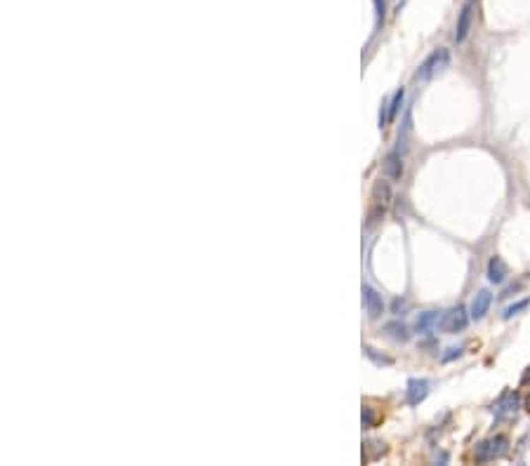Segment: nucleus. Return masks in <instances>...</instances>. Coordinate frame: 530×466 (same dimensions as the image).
<instances>
[{
  "mask_svg": "<svg viewBox=\"0 0 530 466\" xmlns=\"http://www.w3.org/2000/svg\"><path fill=\"white\" fill-rule=\"evenodd\" d=\"M361 419H363V426L365 428H372L375 426V414H372V410L370 407H363V412H361Z\"/></svg>",
  "mask_w": 530,
  "mask_h": 466,
  "instance_id": "nucleus-17",
  "label": "nucleus"
},
{
  "mask_svg": "<svg viewBox=\"0 0 530 466\" xmlns=\"http://www.w3.org/2000/svg\"><path fill=\"white\" fill-rule=\"evenodd\" d=\"M384 175L391 177V179H401V175H403V160H401V153H398V151H391L384 158Z\"/></svg>",
  "mask_w": 530,
  "mask_h": 466,
  "instance_id": "nucleus-10",
  "label": "nucleus"
},
{
  "mask_svg": "<svg viewBox=\"0 0 530 466\" xmlns=\"http://www.w3.org/2000/svg\"><path fill=\"white\" fill-rule=\"evenodd\" d=\"M448 64H450V52H448L446 47L434 49V52L420 64V68L415 71V80H432L439 71L448 68Z\"/></svg>",
  "mask_w": 530,
  "mask_h": 466,
  "instance_id": "nucleus-1",
  "label": "nucleus"
},
{
  "mask_svg": "<svg viewBox=\"0 0 530 466\" xmlns=\"http://www.w3.org/2000/svg\"><path fill=\"white\" fill-rule=\"evenodd\" d=\"M365 356L372 360V363H377V365H394V360L391 358H386V356H379V353H375V349L372 346H365Z\"/></svg>",
  "mask_w": 530,
  "mask_h": 466,
  "instance_id": "nucleus-16",
  "label": "nucleus"
},
{
  "mask_svg": "<svg viewBox=\"0 0 530 466\" xmlns=\"http://www.w3.org/2000/svg\"><path fill=\"white\" fill-rule=\"evenodd\" d=\"M490 304H492V295L488 290H481L476 297L471 300V306H469V316L471 320H483L485 313L490 311Z\"/></svg>",
  "mask_w": 530,
  "mask_h": 466,
  "instance_id": "nucleus-8",
  "label": "nucleus"
},
{
  "mask_svg": "<svg viewBox=\"0 0 530 466\" xmlns=\"http://www.w3.org/2000/svg\"><path fill=\"white\" fill-rule=\"evenodd\" d=\"M528 382H530V368L526 370V375L521 377V384H528Z\"/></svg>",
  "mask_w": 530,
  "mask_h": 466,
  "instance_id": "nucleus-21",
  "label": "nucleus"
},
{
  "mask_svg": "<svg viewBox=\"0 0 530 466\" xmlns=\"http://www.w3.org/2000/svg\"><path fill=\"white\" fill-rule=\"evenodd\" d=\"M375 201L382 205L391 201V184L389 182H382V179H379V182L375 184Z\"/></svg>",
  "mask_w": 530,
  "mask_h": 466,
  "instance_id": "nucleus-14",
  "label": "nucleus"
},
{
  "mask_svg": "<svg viewBox=\"0 0 530 466\" xmlns=\"http://www.w3.org/2000/svg\"><path fill=\"white\" fill-rule=\"evenodd\" d=\"M405 309H408V302L405 300H394V304H391V313L394 316H401Z\"/></svg>",
  "mask_w": 530,
  "mask_h": 466,
  "instance_id": "nucleus-19",
  "label": "nucleus"
},
{
  "mask_svg": "<svg viewBox=\"0 0 530 466\" xmlns=\"http://www.w3.org/2000/svg\"><path fill=\"white\" fill-rule=\"evenodd\" d=\"M528 278H530V273H528Z\"/></svg>",
  "mask_w": 530,
  "mask_h": 466,
  "instance_id": "nucleus-23",
  "label": "nucleus"
},
{
  "mask_svg": "<svg viewBox=\"0 0 530 466\" xmlns=\"http://www.w3.org/2000/svg\"><path fill=\"white\" fill-rule=\"evenodd\" d=\"M474 10H476V3H474V0L464 3V8L460 10L457 26H455V42H457V45H462V42L469 38V31L474 26Z\"/></svg>",
  "mask_w": 530,
  "mask_h": 466,
  "instance_id": "nucleus-4",
  "label": "nucleus"
},
{
  "mask_svg": "<svg viewBox=\"0 0 530 466\" xmlns=\"http://www.w3.org/2000/svg\"><path fill=\"white\" fill-rule=\"evenodd\" d=\"M516 412H519V394H504L502 398L495 403V407H492V414H495L497 421L511 419Z\"/></svg>",
  "mask_w": 530,
  "mask_h": 466,
  "instance_id": "nucleus-7",
  "label": "nucleus"
},
{
  "mask_svg": "<svg viewBox=\"0 0 530 466\" xmlns=\"http://www.w3.org/2000/svg\"><path fill=\"white\" fill-rule=\"evenodd\" d=\"M504 450H507V438H504V436H492L488 440H481V443L476 445V452H474V457H476V462H492V459L502 457Z\"/></svg>",
  "mask_w": 530,
  "mask_h": 466,
  "instance_id": "nucleus-3",
  "label": "nucleus"
},
{
  "mask_svg": "<svg viewBox=\"0 0 530 466\" xmlns=\"http://www.w3.org/2000/svg\"><path fill=\"white\" fill-rule=\"evenodd\" d=\"M504 278H507V264H504L502 257H497L495 254V257H490V262H488V281L500 285V283H504Z\"/></svg>",
  "mask_w": 530,
  "mask_h": 466,
  "instance_id": "nucleus-9",
  "label": "nucleus"
},
{
  "mask_svg": "<svg viewBox=\"0 0 530 466\" xmlns=\"http://www.w3.org/2000/svg\"><path fill=\"white\" fill-rule=\"evenodd\" d=\"M530 306V300H521V302H516V304H511V306H507L504 309V313H502V318L504 320H509V318H514L519 311H523V309H528Z\"/></svg>",
  "mask_w": 530,
  "mask_h": 466,
  "instance_id": "nucleus-15",
  "label": "nucleus"
},
{
  "mask_svg": "<svg viewBox=\"0 0 530 466\" xmlns=\"http://www.w3.org/2000/svg\"><path fill=\"white\" fill-rule=\"evenodd\" d=\"M439 313L441 311H424V313H420V318L415 320V330L420 334L429 332L434 325H439Z\"/></svg>",
  "mask_w": 530,
  "mask_h": 466,
  "instance_id": "nucleus-12",
  "label": "nucleus"
},
{
  "mask_svg": "<svg viewBox=\"0 0 530 466\" xmlns=\"http://www.w3.org/2000/svg\"><path fill=\"white\" fill-rule=\"evenodd\" d=\"M363 304H365V313H368V318L370 320H377V318H382V313H384V300H382V295L372 288V285H363Z\"/></svg>",
  "mask_w": 530,
  "mask_h": 466,
  "instance_id": "nucleus-5",
  "label": "nucleus"
},
{
  "mask_svg": "<svg viewBox=\"0 0 530 466\" xmlns=\"http://www.w3.org/2000/svg\"><path fill=\"white\" fill-rule=\"evenodd\" d=\"M429 389H432L429 379H424V377L408 379V384H405V401H408V405H420V403L429 396Z\"/></svg>",
  "mask_w": 530,
  "mask_h": 466,
  "instance_id": "nucleus-6",
  "label": "nucleus"
},
{
  "mask_svg": "<svg viewBox=\"0 0 530 466\" xmlns=\"http://www.w3.org/2000/svg\"><path fill=\"white\" fill-rule=\"evenodd\" d=\"M375 3V15H377V22L384 20V12H386V0H372Z\"/></svg>",
  "mask_w": 530,
  "mask_h": 466,
  "instance_id": "nucleus-20",
  "label": "nucleus"
},
{
  "mask_svg": "<svg viewBox=\"0 0 530 466\" xmlns=\"http://www.w3.org/2000/svg\"><path fill=\"white\" fill-rule=\"evenodd\" d=\"M462 346H450V349H448V353H444V363H450V360H455V358H460V356H462Z\"/></svg>",
  "mask_w": 530,
  "mask_h": 466,
  "instance_id": "nucleus-18",
  "label": "nucleus"
},
{
  "mask_svg": "<svg viewBox=\"0 0 530 466\" xmlns=\"http://www.w3.org/2000/svg\"><path fill=\"white\" fill-rule=\"evenodd\" d=\"M384 332L389 334L394 341H408L410 339V327L401 320H391L384 325Z\"/></svg>",
  "mask_w": 530,
  "mask_h": 466,
  "instance_id": "nucleus-11",
  "label": "nucleus"
},
{
  "mask_svg": "<svg viewBox=\"0 0 530 466\" xmlns=\"http://www.w3.org/2000/svg\"><path fill=\"white\" fill-rule=\"evenodd\" d=\"M403 99H405V90L401 88L394 97H391V102H389V123L396 121L398 111H401V107H403Z\"/></svg>",
  "mask_w": 530,
  "mask_h": 466,
  "instance_id": "nucleus-13",
  "label": "nucleus"
},
{
  "mask_svg": "<svg viewBox=\"0 0 530 466\" xmlns=\"http://www.w3.org/2000/svg\"><path fill=\"white\" fill-rule=\"evenodd\" d=\"M469 318H471V316L467 313L464 306H453V309H448L444 316H441L439 330L444 332V334H457V332H462L464 327H467Z\"/></svg>",
  "mask_w": 530,
  "mask_h": 466,
  "instance_id": "nucleus-2",
  "label": "nucleus"
},
{
  "mask_svg": "<svg viewBox=\"0 0 530 466\" xmlns=\"http://www.w3.org/2000/svg\"><path fill=\"white\" fill-rule=\"evenodd\" d=\"M526 405H528V410H530V396H528V403H526Z\"/></svg>",
  "mask_w": 530,
  "mask_h": 466,
  "instance_id": "nucleus-22",
  "label": "nucleus"
}]
</instances>
